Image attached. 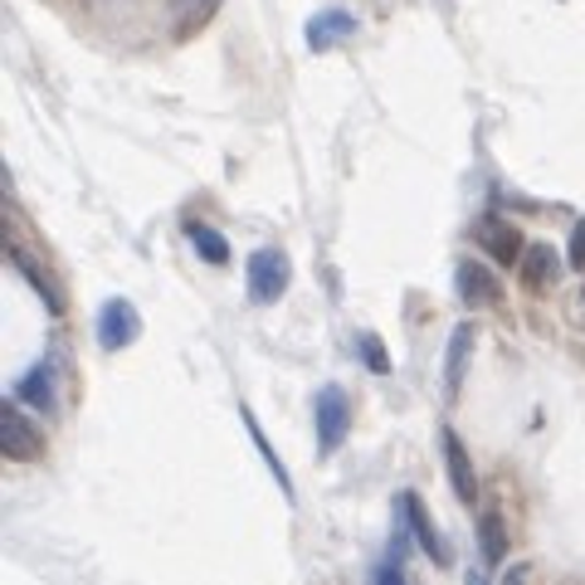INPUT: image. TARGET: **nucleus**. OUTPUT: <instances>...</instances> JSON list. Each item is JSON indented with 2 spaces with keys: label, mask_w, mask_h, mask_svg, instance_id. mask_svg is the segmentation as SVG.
Listing matches in <instances>:
<instances>
[{
  "label": "nucleus",
  "mask_w": 585,
  "mask_h": 585,
  "mask_svg": "<svg viewBox=\"0 0 585 585\" xmlns=\"http://www.w3.org/2000/svg\"><path fill=\"white\" fill-rule=\"evenodd\" d=\"M312 420H318V454H337L342 439L351 430V405L342 385H322L312 401Z\"/></svg>",
  "instance_id": "f257e3e1"
},
{
  "label": "nucleus",
  "mask_w": 585,
  "mask_h": 585,
  "mask_svg": "<svg viewBox=\"0 0 585 585\" xmlns=\"http://www.w3.org/2000/svg\"><path fill=\"white\" fill-rule=\"evenodd\" d=\"M244 278H249V298L254 302H278L288 292L292 264H288L284 249H254L244 264Z\"/></svg>",
  "instance_id": "f03ea898"
},
{
  "label": "nucleus",
  "mask_w": 585,
  "mask_h": 585,
  "mask_svg": "<svg viewBox=\"0 0 585 585\" xmlns=\"http://www.w3.org/2000/svg\"><path fill=\"white\" fill-rule=\"evenodd\" d=\"M0 449H5V458H15V464H35V458L45 454V439H39V430L25 420L20 405H5V410H0Z\"/></svg>",
  "instance_id": "7ed1b4c3"
},
{
  "label": "nucleus",
  "mask_w": 585,
  "mask_h": 585,
  "mask_svg": "<svg viewBox=\"0 0 585 585\" xmlns=\"http://www.w3.org/2000/svg\"><path fill=\"white\" fill-rule=\"evenodd\" d=\"M138 332H142V318H138V308H132L128 298L103 302V312H98V342H103V351L132 347V342H138Z\"/></svg>",
  "instance_id": "20e7f679"
},
{
  "label": "nucleus",
  "mask_w": 585,
  "mask_h": 585,
  "mask_svg": "<svg viewBox=\"0 0 585 585\" xmlns=\"http://www.w3.org/2000/svg\"><path fill=\"white\" fill-rule=\"evenodd\" d=\"M454 288H458V298H464V308H493L498 298H503V284H498V274L493 268H483V264H474V259H464V264L454 268Z\"/></svg>",
  "instance_id": "39448f33"
},
{
  "label": "nucleus",
  "mask_w": 585,
  "mask_h": 585,
  "mask_svg": "<svg viewBox=\"0 0 585 585\" xmlns=\"http://www.w3.org/2000/svg\"><path fill=\"white\" fill-rule=\"evenodd\" d=\"M478 244H483L498 264H522V254H527L522 229L512 225V219H503V215H483V219H478Z\"/></svg>",
  "instance_id": "423d86ee"
},
{
  "label": "nucleus",
  "mask_w": 585,
  "mask_h": 585,
  "mask_svg": "<svg viewBox=\"0 0 585 585\" xmlns=\"http://www.w3.org/2000/svg\"><path fill=\"white\" fill-rule=\"evenodd\" d=\"M444 464H449V488H454V498L464 508L478 503V478H474V458H468V449L458 444L454 430H444Z\"/></svg>",
  "instance_id": "0eeeda50"
},
{
  "label": "nucleus",
  "mask_w": 585,
  "mask_h": 585,
  "mask_svg": "<svg viewBox=\"0 0 585 585\" xmlns=\"http://www.w3.org/2000/svg\"><path fill=\"white\" fill-rule=\"evenodd\" d=\"M401 512H405V522H410V532L420 537V551L434 561V566H449V547H444V537H439V527L430 522V512H425V503L415 493H401Z\"/></svg>",
  "instance_id": "6e6552de"
},
{
  "label": "nucleus",
  "mask_w": 585,
  "mask_h": 585,
  "mask_svg": "<svg viewBox=\"0 0 585 585\" xmlns=\"http://www.w3.org/2000/svg\"><path fill=\"white\" fill-rule=\"evenodd\" d=\"M351 35H357V15H351V10H318V15L308 20V49H318V55Z\"/></svg>",
  "instance_id": "1a4fd4ad"
},
{
  "label": "nucleus",
  "mask_w": 585,
  "mask_h": 585,
  "mask_svg": "<svg viewBox=\"0 0 585 585\" xmlns=\"http://www.w3.org/2000/svg\"><path fill=\"white\" fill-rule=\"evenodd\" d=\"M15 401L35 405V410H55V361L29 366V371L15 381Z\"/></svg>",
  "instance_id": "9d476101"
},
{
  "label": "nucleus",
  "mask_w": 585,
  "mask_h": 585,
  "mask_svg": "<svg viewBox=\"0 0 585 585\" xmlns=\"http://www.w3.org/2000/svg\"><path fill=\"white\" fill-rule=\"evenodd\" d=\"M522 284L527 288H547V284H557V274H561V259H557V249L551 244H527V254H522Z\"/></svg>",
  "instance_id": "9b49d317"
},
{
  "label": "nucleus",
  "mask_w": 585,
  "mask_h": 585,
  "mask_svg": "<svg viewBox=\"0 0 585 585\" xmlns=\"http://www.w3.org/2000/svg\"><path fill=\"white\" fill-rule=\"evenodd\" d=\"M474 357V322H458L454 337H449V361H444V391L458 395V385H464V366Z\"/></svg>",
  "instance_id": "f8f14e48"
},
{
  "label": "nucleus",
  "mask_w": 585,
  "mask_h": 585,
  "mask_svg": "<svg viewBox=\"0 0 585 585\" xmlns=\"http://www.w3.org/2000/svg\"><path fill=\"white\" fill-rule=\"evenodd\" d=\"M478 551H483L488 566H498V561L508 557V522L498 508H488L483 517H478Z\"/></svg>",
  "instance_id": "ddd939ff"
},
{
  "label": "nucleus",
  "mask_w": 585,
  "mask_h": 585,
  "mask_svg": "<svg viewBox=\"0 0 585 585\" xmlns=\"http://www.w3.org/2000/svg\"><path fill=\"white\" fill-rule=\"evenodd\" d=\"M186 235H191V244H195V254L205 259V264H229V244H225V235H219V229H211V225H191L186 229Z\"/></svg>",
  "instance_id": "4468645a"
},
{
  "label": "nucleus",
  "mask_w": 585,
  "mask_h": 585,
  "mask_svg": "<svg viewBox=\"0 0 585 585\" xmlns=\"http://www.w3.org/2000/svg\"><path fill=\"white\" fill-rule=\"evenodd\" d=\"M244 425H249V434H254V444H259V454H264V464H268V474H274V478H278V488H284V493L292 498V483H288V474H284V464H278V454H274V449H268V439H264V430H259V425H254V415H249V410H244Z\"/></svg>",
  "instance_id": "2eb2a0df"
},
{
  "label": "nucleus",
  "mask_w": 585,
  "mask_h": 585,
  "mask_svg": "<svg viewBox=\"0 0 585 585\" xmlns=\"http://www.w3.org/2000/svg\"><path fill=\"white\" fill-rule=\"evenodd\" d=\"M10 259H15V268H20V274H25V278H29V288H35V292H45V302H49V308H55V312H59V308H64V302H59V292H55V288H49V278H45V274H39V268H35V264H29V259H25V254H20V249H15V254H10Z\"/></svg>",
  "instance_id": "dca6fc26"
},
{
  "label": "nucleus",
  "mask_w": 585,
  "mask_h": 585,
  "mask_svg": "<svg viewBox=\"0 0 585 585\" xmlns=\"http://www.w3.org/2000/svg\"><path fill=\"white\" fill-rule=\"evenodd\" d=\"M357 347H361V357H366V366H371L375 375L391 371V357H385V347H381V337H375V332H361Z\"/></svg>",
  "instance_id": "f3484780"
},
{
  "label": "nucleus",
  "mask_w": 585,
  "mask_h": 585,
  "mask_svg": "<svg viewBox=\"0 0 585 585\" xmlns=\"http://www.w3.org/2000/svg\"><path fill=\"white\" fill-rule=\"evenodd\" d=\"M571 268H581L585 274V219L571 229Z\"/></svg>",
  "instance_id": "a211bd4d"
},
{
  "label": "nucleus",
  "mask_w": 585,
  "mask_h": 585,
  "mask_svg": "<svg viewBox=\"0 0 585 585\" xmlns=\"http://www.w3.org/2000/svg\"><path fill=\"white\" fill-rule=\"evenodd\" d=\"M375 585H405L401 561H395V566H381V571H375Z\"/></svg>",
  "instance_id": "6ab92c4d"
},
{
  "label": "nucleus",
  "mask_w": 585,
  "mask_h": 585,
  "mask_svg": "<svg viewBox=\"0 0 585 585\" xmlns=\"http://www.w3.org/2000/svg\"><path fill=\"white\" fill-rule=\"evenodd\" d=\"M527 576H532V566H512L503 576V585H527Z\"/></svg>",
  "instance_id": "aec40b11"
},
{
  "label": "nucleus",
  "mask_w": 585,
  "mask_h": 585,
  "mask_svg": "<svg viewBox=\"0 0 585 585\" xmlns=\"http://www.w3.org/2000/svg\"><path fill=\"white\" fill-rule=\"evenodd\" d=\"M576 322H581V327H585V292H581V298H576Z\"/></svg>",
  "instance_id": "412c9836"
},
{
  "label": "nucleus",
  "mask_w": 585,
  "mask_h": 585,
  "mask_svg": "<svg viewBox=\"0 0 585 585\" xmlns=\"http://www.w3.org/2000/svg\"><path fill=\"white\" fill-rule=\"evenodd\" d=\"M468 585H483V576H468Z\"/></svg>",
  "instance_id": "4be33fe9"
}]
</instances>
